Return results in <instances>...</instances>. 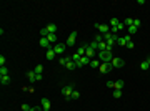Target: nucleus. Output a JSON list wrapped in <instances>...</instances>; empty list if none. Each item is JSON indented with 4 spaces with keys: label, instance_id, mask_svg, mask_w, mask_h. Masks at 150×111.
Returning <instances> with one entry per match:
<instances>
[{
    "label": "nucleus",
    "instance_id": "f257e3e1",
    "mask_svg": "<svg viewBox=\"0 0 150 111\" xmlns=\"http://www.w3.org/2000/svg\"><path fill=\"white\" fill-rule=\"evenodd\" d=\"M99 58H100V61H102V63H112L113 55H112V51L103 50V51H99Z\"/></svg>",
    "mask_w": 150,
    "mask_h": 111
},
{
    "label": "nucleus",
    "instance_id": "f03ea898",
    "mask_svg": "<svg viewBox=\"0 0 150 111\" xmlns=\"http://www.w3.org/2000/svg\"><path fill=\"white\" fill-rule=\"evenodd\" d=\"M73 85H65L63 88H62V94L65 96V100H70V96H72V93H73Z\"/></svg>",
    "mask_w": 150,
    "mask_h": 111
},
{
    "label": "nucleus",
    "instance_id": "7ed1b4c3",
    "mask_svg": "<svg viewBox=\"0 0 150 111\" xmlns=\"http://www.w3.org/2000/svg\"><path fill=\"white\" fill-rule=\"evenodd\" d=\"M39 45L42 46V48H45V50H52V48H53L47 37H42V38H40V42H39Z\"/></svg>",
    "mask_w": 150,
    "mask_h": 111
},
{
    "label": "nucleus",
    "instance_id": "20e7f679",
    "mask_svg": "<svg viewBox=\"0 0 150 111\" xmlns=\"http://www.w3.org/2000/svg\"><path fill=\"white\" fill-rule=\"evenodd\" d=\"M113 70V67H112V63H102L99 67V71L102 73V75H105V73H108V71H112Z\"/></svg>",
    "mask_w": 150,
    "mask_h": 111
},
{
    "label": "nucleus",
    "instance_id": "39448f33",
    "mask_svg": "<svg viewBox=\"0 0 150 111\" xmlns=\"http://www.w3.org/2000/svg\"><path fill=\"white\" fill-rule=\"evenodd\" d=\"M95 28L100 32V35H105V33H108V25H105V23H95Z\"/></svg>",
    "mask_w": 150,
    "mask_h": 111
},
{
    "label": "nucleus",
    "instance_id": "423d86ee",
    "mask_svg": "<svg viewBox=\"0 0 150 111\" xmlns=\"http://www.w3.org/2000/svg\"><path fill=\"white\" fill-rule=\"evenodd\" d=\"M77 37H78V32H72L65 45H67V46H73V45H75V42H77Z\"/></svg>",
    "mask_w": 150,
    "mask_h": 111
},
{
    "label": "nucleus",
    "instance_id": "0eeeda50",
    "mask_svg": "<svg viewBox=\"0 0 150 111\" xmlns=\"http://www.w3.org/2000/svg\"><path fill=\"white\" fill-rule=\"evenodd\" d=\"M65 48H67L65 43H57L55 46H53V51H55V55H63Z\"/></svg>",
    "mask_w": 150,
    "mask_h": 111
},
{
    "label": "nucleus",
    "instance_id": "6e6552de",
    "mask_svg": "<svg viewBox=\"0 0 150 111\" xmlns=\"http://www.w3.org/2000/svg\"><path fill=\"white\" fill-rule=\"evenodd\" d=\"M123 65H125V61H123L122 58H115V56H113V60H112V67L113 68H122Z\"/></svg>",
    "mask_w": 150,
    "mask_h": 111
},
{
    "label": "nucleus",
    "instance_id": "1a4fd4ad",
    "mask_svg": "<svg viewBox=\"0 0 150 111\" xmlns=\"http://www.w3.org/2000/svg\"><path fill=\"white\" fill-rule=\"evenodd\" d=\"M130 42H132L130 35H125V37H122V38H118V40H117V43H118V45H123V46H127Z\"/></svg>",
    "mask_w": 150,
    "mask_h": 111
},
{
    "label": "nucleus",
    "instance_id": "9d476101",
    "mask_svg": "<svg viewBox=\"0 0 150 111\" xmlns=\"http://www.w3.org/2000/svg\"><path fill=\"white\" fill-rule=\"evenodd\" d=\"M42 108H44V111H50V108H52V103H50L49 98H42Z\"/></svg>",
    "mask_w": 150,
    "mask_h": 111
},
{
    "label": "nucleus",
    "instance_id": "9b49d317",
    "mask_svg": "<svg viewBox=\"0 0 150 111\" xmlns=\"http://www.w3.org/2000/svg\"><path fill=\"white\" fill-rule=\"evenodd\" d=\"M85 56H89L90 60H94L95 58V50H92L89 45H87V48H85Z\"/></svg>",
    "mask_w": 150,
    "mask_h": 111
},
{
    "label": "nucleus",
    "instance_id": "f8f14e48",
    "mask_svg": "<svg viewBox=\"0 0 150 111\" xmlns=\"http://www.w3.org/2000/svg\"><path fill=\"white\" fill-rule=\"evenodd\" d=\"M45 28H47L49 35H50V33H55V32H57V25H55V23H49V25H47Z\"/></svg>",
    "mask_w": 150,
    "mask_h": 111
},
{
    "label": "nucleus",
    "instance_id": "ddd939ff",
    "mask_svg": "<svg viewBox=\"0 0 150 111\" xmlns=\"http://www.w3.org/2000/svg\"><path fill=\"white\" fill-rule=\"evenodd\" d=\"M27 78L30 80V83H33V81H37V73L35 71H27Z\"/></svg>",
    "mask_w": 150,
    "mask_h": 111
},
{
    "label": "nucleus",
    "instance_id": "4468645a",
    "mask_svg": "<svg viewBox=\"0 0 150 111\" xmlns=\"http://www.w3.org/2000/svg\"><path fill=\"white\" fill-rule=\"evenodd\" d=\"M55 51H53V48H52V50H47V53H45V58H47V60H53V58H55Z\"/></svg>",
    "mask_w": 150,
    "mask_h": 111
},
{
    "label": "nucleus",
    "instance_id": "2eb2a0df",
    "mask_svg": "<svg viewBox=\"0 0 150 111\" xmlns=\"http://www.w3.org/2000/svg\"><path fill=\"white\" fill-rule=\"evenodd\" d=\"M113 89H123V81H122V80L113 81Z\"/></svg>",
    "mask_w": 150,
    "mask_h": 111
},
{
    "label": "nucleus",
    "instance_id": "dca6fc26",
    "mask_svg": "<svg viewBox=\"0 0 150 111\" xmlns=\"http://www.w3.org/2000/svg\"><path fill=\"white\" fill-rule=\"evenodd\" d=\"M0 83H2V85H8V83H10V76H8V75L0 76Z\"/></svg>",
    "mask_w": 150,
    "mask_h": 111
},
{
    "label": "nucleus",
    "instance_id": "f3484780",
    "mask_svg": "<svg viewBox=\"0 0 150 111\" xmlns=\"http://www.w3.org/2000/svg\"><path fill=\"white\" fill-rule=\"evenodd\" d=\"M100 65H102V61H100V60H95V58H94V60L90 61V67H92V68H99Z\"/></svg>",
    "mask_w": 150,
    "mask_h": 111
},
{
    "label": "nucleus",
    "instance_id": "a211bd4d",
    "mask_svg": "<svg viewBox=\"0 0 150 111\" xmlns=\"http://www.w3.org/2000/svg\"><path fill=\"white\" fill-rule=\"evenodd\" d=\"M65 67L68 68V70H75V68H77V65H75V61L68 60V61H67V65H65Z\"/></svg>",
    "mask_w": 150,
    "mask_h": 111
},
{
    "label": "nucleus",
    "instance_id": "6ab92c4d",
    "mask_svg": "<svg viewBox=\"0 0 150 111\" xmlns=\"http://www.w3.org/2000/svg\"><path fill=\"white\" fill-rule=\"evenodd\" d=\"M85 48H87V45H82V46H78V48H77V53H78L80 56H83V55H85Z\"/></svg>",
    "mask_w": 150,
    "mask_h": 111
},
{
    "label": "nucleus",
    "instance_id": "aec40b11",
    "mask_svg": "<svg viewBox=\"0 0 150 111\" xmlns=\"http://www.w3.org/2000/svg\"><path fill=\"white\" fill-rule=\"evenodd\" d=\"M127 30H128V35L132 37V35H135V33H137V30H139V28H137V27H133V25H132V27H127Z\"/></svg>",
    "mask_w": 150,
    "mask_h": 111
},
{
    "label": "nucleus",
    "instance_id": "412c9836",
    "mask_svg": "<svg viewBox=\"0 0 150 111\" xmlns=\"http://www.w3.org/2000/svg\"><path fill=\"white\" fill-rule=\"evenodd\" d=\"M133 20H135V18H125V20H123V25H125V27H132Z\"/></svg>",
    "mask_w": 150,
    "mask_h": 111
},
{
    "label": "nucleus",
    "instance_id": "4be33fe9",
    "mask_svg": "<svg viewBox=\"0 0 150 111\" xmlns=\"http://www.w3.org/2000/svg\"><path fill=\"white\" fill-rule=\"evenodd\" d=\"M103 50H107V43H105V40L99 43V51H103Z\"/></svg>",
    "mask_w": 150,
    "mask_h": 111
},
{
    "label": "nucleus",
    "instance_id": "5701e85b",
    "mask_svg": "<svg viewBox=\"0 0 150 111\" xmlns=\"http://www.w3.org/2000/svg\"><path fill=\"white\" fill-rule=\"evenodd\" d=\"M5 75H8V70H7V67H0V76H5Z\"/></svg>",
    "mask_w": 150,
    "mask_h": 111
},
{
    "label": "nucleus",
    "instance_id": "b1692460",
    "mask_svg": "<svg viewBox=\"0 0 150 111\" xmlns=\"http://www.w3.org/2000/svg\"><path fill=\"white\" fill-rule=\"evenodd\" d=\"M80 98V93H78L77 89H73V93H72V96H70V100H78Z\"/></svg>",
    "mask_w": 150,
    "mask_h": 111
},
{
    "label": "nucleus",
    "instance_id": "393cba45",
    "mask_svg": "<svg viewBox=\"0 0 150 111\" xmlns=\"http://www.w3.org/2000/svg\"><path fill=\"white\" fill-rule=\"evenodd\" d=\"M47 38H49V42H50V43H55V40H57V35H55V33H50L49 37H47Z\"/></svg>",
    "mask_w": 150,
    "mask_h": 111
},
{
    "label": "nucleus",
    "instance_id": "a878e982",
    "mask_svg": "<svg viewBox=\"0 0 150 111\" xmlns=\"http://www.w3.org/2000/svg\"><path fill=\"white\" fill-rule=\"evenodd\" d=\"M89 46H90V48H92V50H95V51L99 50V43H97L95 40H94V42H92V43H89Z\"/></svg>",
    "mask_w": 150,
    "mask_h": 111
},
{
    "label": "nucleus",
    "instance_id": "bb28decb",
    "mask_svg": "<svg viewBox=\"0 0 150 111\" xmlns=\"http://www.w3.org/2000/svg\"><path fill=\"white\" fill-rule=\"evenodd\" d=\"M33 71L37 73V75H42V71H44V67H42V65H37V67H35V70H33Z\"/></svg>",
    "mask_w": 150,
    "mask_h": 111
},
{
    "label": "nucleus",
    "instance_id": "cd10ccee",
    "mask_svg": "<svg viewBox=\"0 0 150 111\" xmlns=\"http://www.w3.org/2000/svg\"><path fill=\"white\" fill-rule=\"evenodd\" d=\"M118 23H120V20H118V18H110V25H112V27H117Z\"/></svg>",
    "mask_w": 150,
    "mask_h": 111
},
{
    "label": "nucleus",
    "instance_id": "c85d7f7f",
    "mask_svg": "<svg viewBox=\"0 0 150 111\" xmlns=\"http://www.w3.org/2000/svg\"><path fill=\"white\" fill-rule=\"evenodd\" d=\"M122 96V89H113V98H120Z\"/></svg>",
    "mask_w": 150,
    "mask_h": 111
},
{
    "label": "nucleus",
    "instance_id": "c756f323",
    "mask_svg": "<svg viewBox=\"0 0 150 111\" xmlns=\"http://www.w3.org/2000/svg\"><path fill=\"white\" fill-rule=\"evenodd\" d=\"M70 58H72V61H75V63H77V61H78V60H80V55H78L77 51H75V53H73V55H72V56H70Z\"/></svg>",
    "mask_w": 150,
    "mask_h": 111
},
{
    "label": "nucleus",
    "instance_id": "7c9ffc66",
    "mask_svg": "<svg viewBox=\"0 0 150 111\" xmlns=\"http://www.w3.org/2000/svg\"><path fill=\"white\" fill-rule=\"evenodd\" d=\"M140 68H142V70H149L150 67H149V63H147V61L144 60V61H142V63H140Z\"/></svg>",
    "mask_w": 150,
    "mask_h": 111
},
{
    "label": "nucleus",
    "instance_id": "2f4dec72",
    "mask_svg": "<svg viewBox=\"0 0 150 111\" xmlns=\"http://www.w3.org/2000/svg\"><path fill=\"white\" fill-rule=\"evenodd\" d=\"M68 60H72V58H70V56H65V58H60L58 61H60V65H67V61Z\"/></svg>",
    "mask_w": 150,
    "mask_h": 111
},
{
    "label": "nucleus",
    "instance_id": "473e14b6",
    "mask_svg": "<svg viewBox=\"0 0 150 111\" xmlns=\"http://www.w3.org/2000/svg\"><path fill=\"white\" fill-rule=\"evenodd\" d=\"M5 61H7V58L3 55H0V67H5Z\"/></svg>",
    "mask_w": 150,
    "mask_h": 111
},
{
    "label": "nucleus",
    "instance_id": "72a5a7b5",
    "mask_svg": "<svg viewBox=\"0 0 150 111\" xmlns=\"http://www.w3.org/2000/svg\"><path fill=\"white\" fill-rule=\"evenodd\" d=\"M140 25H142V22H140L139 18H135V20H133V27H137V28H139Z\"/></svg>",
    "mask_w": 150,
    "mask_h": 111
},
{
    "label": "nucleus",
    "instance_id": "f704fd0d",
    "mask_svg": "<svg viewBox=\"0 0 150 111\" xmlns=\"http://www.w3.org/2000/svg\"><path fill=\"white\" fill-rule=\"evenodd\" d=\"M40 33H42V37H49V32H47V28H42V30H40Z\"/></svg>",
    "mask_w": 150,
    "mask_h": 111
},
{
    "label": "nucleus",
    "instance_id": "c9c22d12",
    "mask_svg": "<svg viewBox=\"0 0 150 111\" xmlns=\"http://www.w3.org/2000/svg\"><path fill=\"white\" fill-rule=\"evenodd\" d=\"M123 28H125V25H123V22H120V23H118V25H117V30H118V32H120V30H123Z\"/></svg>",
    "mask_w": 150,
    "mask_h": 111
},
{
    "label": "nucleus",
    "instance_id": "e433bc0d",
    "mask_svg": "<svg viewBox=\"0 0 150 111\" xmlns=\"http://www.w3.org/2000/svg\"><path fill=\"white\" fill-rule=\"evenodd\" d=\"M22 110H23V111H30L32 108H30L28 105H25V103H23V105H22Z\"/></svg>",
    "mask_w": 150,
    "mask_h": 111
},
{
    "label": "nucleus",
    "instance_id": "4c0bfd02",
    "mask_svg": "<svg viewBox=\"0 0 150 111\" xmlns=\"http://www.w3.org/2000/svg\"><path fill=\"white\" fill-rule=\"evenodd\" d=\"M107 86H108V88H112V89H113V81H107Z\"/></svg>",
    "mask_w": 150,
    "mask_h": 111
},
{
    "label": "nucleus",
    "instance_id": "58836bf2",
    "mask_svg": "<svg viewBox=\"0 0 150 111\" xmlns=\"http://www.w3.org/2000/svg\"><path fill=\"white\" fill-rule=\"evenodd\" d=\"M133 46H135V43H133V42H130V43H128V45H127V48H130V50H132Z\"/></svg>",
    "mask_w": 150,
    "mask_h": 111
},
{
    "label": "nucleus",
    "instance_id": "ea45409f",
    "mask_svg": "<svg viewBox=\"0 0 150 111\" xmlns=\"http://www.w3.org/2000/svg\"><path fill=\"white\" fill-rule=\"evenodd\" d=\"M30 111H42V110H40V108H32Z\"/></svg>",
    "mask_w": 150,
    "mask_h": 111
},
{
    "label": "nucleus",
    "instance_id": "a19ab883",
    "mask_svg": "<svg viewBox=\"0 0 150 111\" xmlns=\"http://www.w3.org/2000/svg\"><path fill=\"white\" fill-rule=\"evenodd\" d=\"M145 61H147V63H149V67H150V56H149V58H147V60H145Z\"/></svg>",
    "mask_w": 150,
    "mask_h": 111
}]
</instances>
